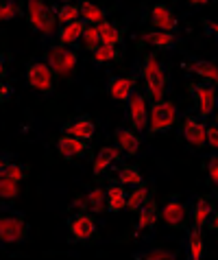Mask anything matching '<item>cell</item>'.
Returning a JSON list of instances; mask_svg holds the SVG:
<instances>
[{
	"label": "cell",
	"mask_w": 218,
	"mask_h": 260,
	"mask_svg": "<svg viewBox=\"0 0 218 260\" xmlns=\"http://www.w3.org/2000/svg\"><path fill=\"white\" fill-rule=\"evenodd\" d=\"M140 77L144 79V94L151 103H157V101L166 99V92H168V70L162 61L157 59L155 53H149L142 59V68H140Z\"/></svg>",
	"instance_id": "1"
},
{
	"label": "cell",
	"mask_w": 218,
	"mask_h": 260,
	"mask_svg": "<svg viewBox=\"0 0 218 260\" xmlns=\"http://www.w3.org/2000/svg\"><path fill=\"white\" fill-rule=\"evenodd\" d=\"M179 107L168 99H162L157 103H151V116H149V129L147 134H166L179 122Z\"/></svg>",
	"instance_id": "2"
},
{
	"label": "cell",
	"mask_w": 218,
	"mask_h": 260,
	"mask_svg": "<svg viewBox=\"0 0 218 260\" xmlns=\"http://www.w3.org/2000/svg\"><path fill=\"white\" fill-rule=\"evenodd\" d=\"M44 61L55 70V75L59 79H68V77H72V72L77 70L79 53L72 46L55 44V46L46 48V53H44Z\"/></svg>",
	"instance_id": "3"
},
{
	"label": "cell",
	"mask_w": 218,
	"mask_h": 260,
	"mask_svg": "<svg viewBox=\"0 0 218 260\" xmlns=\"http://www.w3.org/2000/svg\"><path fill=\"white\" fill-rule=\"evenodd\" d=\"M28 221L22 212H5L0 219V241L5 245H24L28 241Z\"/></svg>",
	"instance_id": "4"
},
{
	"label": "cell",
	"mask_w": 218,
	"mask_h": 260,
	"mask_svg": "<svg viewBox=\"0 0 218 260\" xmlns=\"http://www.w3.org/2000/svg\"><path fill=\"white\" fill-rule=\"evenodd\" d=\"M26 83L38 94L50 96L55 92L57 75L46 61H31V63H26Z\"/></svg>",
	"instance_id": "5"
},
{
	"label": "cell",
	"mask_w": 218,
	"mask_h": 260,
	"mask_svg": "<svg viewBox=\"0 0 218 260\" xmlns=\"http://www.w3.org/2000/svg\"><path fill=\"white\" fill-rule=\"evenodd\" d=\"M127 120L137 134H147L149 129V116H151V101L147 99L142 90H135L131 99L127 101Z\"/></svg>",
	"instance_id": "6"
},
{
	"label": "cell",
	"mask_w": 218,
	"mask_h": 260,
	"mask_svg": "<svg viewBox=\"0 0 218 260\" xmlns=\"http://www.w3.org/2000/svg\"><path fill=\"white\" fill-rule=\"evenodd\" d=\"M190 94L201 118H209L218 110V85L209 81H199L190 85Z\"/></svg>",
	"instance_id": "7"
},
{
	"label": "cell",
	"mask_w": 218,
	"mask_h": 260,
	"mask_svg": "<svg viewBox=\"0 0 218 260\" xmlns=\"http://www.w3.org/2000/svg\"><path fill=\"white\" fill-rule=\"evenodd\" d=\"M96 221L90 212H75L68 219L70 243H87L96 236Z\"/></svg>",
	"instance_id": "8"
},
{
	"label": "cell",
	"mask_w": 218,
	"mask_h": 260,
	"mask_svg": "<svg viewBox=\"0 0 218 260\" xmlns=\"http://www.w3.org/2000/svg\"><path fill=\"white\" fill-rule=\"evenodd\" d=\"M207 122L201 116H186L181 120V138H184L188 144H192L196 149H205L207 147Z\"/></svg>",
	"instance_id": "9"
},
{
	"label": "cell",
	"mask_w": 218,
	"mask_h": 260,
	"mask_svg": "<svg viewBox=\"0 0 218 260\" xmlns=\"http://www.w3.org/2000/svg\"><path fill=\"white\" fill-rule=\"evenodd\" d=\"M144 20H147L153 28H162V31H170V33L179 31V20L174 18V13H172L170 7L164 5V3L151 5Z\"/></svg>",
	"instance_id": "10"
},
{
	"label": "cell",
	"mask_w": 218,
	"mask_h": 260,
	"mask_svg": "<svg viewBox=\"0 0 218 260\" xmlns=\"http://www.w3.org/2000/svg\"><path fill=\"white\" fill-rule=\"evenodd\" d=\"M107 94L118 103H127L137 90V75H112L107 79Z\"/></svg>",
	"instance_id": "11"
},
{
	"label": "cell",
	"mask_w": 218,
	"mask_h": 260,
	"mask_svg": "<svg viewBox=\"0 0 218 260\" xmlns=\"http://www.w3.org/2000/svg\"><path fill=\"white\" fill-rule=\"evenodd\" d=\"M57 153H59V157H63L65 162L85 157V155L92 153L90 140H81V138H75V136L61 134L59 138H57Z\"/></svg>",
	"instance_id": "12"
},
{
	"label": "cell",
	"mask_w": 218,
	"mask_h": 260,
	"mask_svg": "<svg viewBox=\"0 0 218 260\" xmlns=\"http://www.w3.org/2000/svg\"><path fill=\"white\" fill-rule=\"evenodd\" d=\"M159 212H162V221L166 225L177 228V230L186 228L188 219H190V208H188L179 197H170L164 204V208H159Z\"/></svg>",
	"instance_id": "13"
},
{
	"label": "cell",
	"mask_w": 218,
	"mask_h": 260,
	"mask_svg": "<svg viewBox=\"0 0 218 260\" xmlns=\"http://www.w3.org/2000/svg\"><path fill=\"white\" fill-rule=\"evenodd\" d=\"M61 134L75 136V138H81V140H92L94 134H96V122L87 114H79V116H72L63 122Z\"/></svg>",
	"instance_id": "14"
},
{
	"label": "cell",
	"mask_w": 218,
	"mask_h": 260,
	"mask_svg": "<svg viewBox=\"0 0 218 260\" xmlns=\"http://www.w3.org/2000/svg\"><path fill=\"white\" fill-rule=\"evenodd\" d=\"M142 42L153 46V48H157V50L170 53V50H174L179 44V35L170 33V31H162V28H151V31H147L142 35Z\"/></svg>",
	"instance_id": "15"
},
{
	"label": "cell",
	"mask_w": 218,
	"mask_h": 260,
	"mask_svg": "<svg viewBox=\"0 0 218 260\" xmlns=\"http://www.w3.org/2000/svg\"><path fill=\"white\" fill-rule=\"evenodd\" d=\"M114 138H116L118 149L129 157L137 155V151H140V147H142V138L133 127H118L116 134H114Z\"/></svg>",
	"instance_id": "16"
},
{
	"label": "cell",
	"mask_w": 218,
	"mask_h": 260,
	"mask_svg": "<svg viewBox=\"0 0 218 260\" xmlns=\"http://www.w3.org/2000/svg\"><path fill=\"white\" fill-rule=\"evenodd\" d=\"M122 151L118 149V144H109V147H103L98 151V155L94 157V166H92V171H94V175L100 177V175H105V173L112 169L114 164H118L122 157H120Z\"/></svg>",
	"instance_id": "17"
},
{
	"label": "cell",
	"mask_w": 218,
	"mask_h": 260,
	"mask_svg": "<svg viewBox=\"0 0 218 260\" xmlns=\"http://www.w3.org/2000/svg\"><path fill=\"white\" fill-rule=\"evenodd\" d=\"M85 20H77V22H70V24H59V31H57V44L61 46H72L75 48L79 42L83 40V33H85Z\"/></svg>",
	"instance_id": "18"
},
{
	"label": "cell",
	"mask_w": 218,
	"mask_h": 260,
	"mask_svg": "<svg viewBox=\"0 0 218 260\" xmlns=\"http://www.w3.org/2000/svg\"><path fill=\"white\" fill-rule=\"evenodd\" d=\"M48 11H50V7L46 5V0H26V5H24V18H26L28 28L38 33L42 22H44V18L48 16Z\"/></svg>",
	"instance_id": "19"
},
{
	"label": "cell",
	"mask_w": 218,
	"mask_h": 260,
	"mask_svg": "<svg viewBox=\"0 0 218 260\" xmlns=\"http://www.w3.org/2000/svg\"><path fill=\"white\" fill-rule=\"evenodd\" d=\"M159 208L155 204V199H147L144 201V206L137 210V223H135V232H144V230H153L155 228V223L159 221Z\"/></svg>",
	"instance_id": "20"
},
{
	"label": "cell",
	"mask_w": 218,
	"mask_h": 260,
	"mask_svg": "<svg viewBox=\"0 0 218 260\" xmlns=\"http://www.w3.org/2000/svg\"><path fill=\"white\" fill-rule=\"evenodd\" d=\"M214 212H216V206L212 204V201H209L207 197H199V199L194 201L192 210H190V221H192V225L205 230Z\"/></svg>",
	"instance_id": "21"
},
{
	"label": "cell",
	"mask_w": 218,
	"mask_h": 260,
	"mask_svg": "<svg viewBox=\"0 0 218 260\" xmlns=\"http://www.w3.org/2000/svg\"><path fill=\"white\" fill-rule=\"evenodd\" d=\"M127 210V188L120 182H112L107 186V212Z\"/></svg>",
	"instance_id": "22"
},
{
	"label": "cell",
	"mask_w": 218,
	"mask_h": 260,
	"mask_svg": "<svg viewBox=\"0 0 218 260\" xmlns=\"http://www.w3.org/2000/svg\"><path fill=\"white\" fill-rule=\"evenodd\" d=\"M205 256V243H203V228H190L186 238V258L199 260Z\"/></svg>",
	"instance_id": "23"
},
{
	"label": "cell",
	"mask_w": 218,
	"mask_h": 260,
	"mask_svg": "<svg viewBox=\"0 0 218 260\" xmlns=\"http://www.w3.org/2000/svg\"><path fill=\"white\" fill-rule=\"evenodd\" d=\"M79 7H81V18L85 20V24H100L107 20V9L105 7L96 5L94 0H79Z\"/></svg>",
	"instance_id": "24"
},
{
	"label": "cell",
	"mask_w": 218,
	"mask_h": 260,
	"mask_svg": "<svg viewBox=\"0 0 218 260\" xmlns=\"http://www.w3.org/2000/svg\"><path fill=\"white\" fill-rule=\"evenodd\" d=\"M0 177H9L13 182H22V179L26 177V166L11 160V155L5 151L3 160H0Z\"/></svg>",
	"instance_id": "25"
},
{
	"label": "cell",
	"mask_w": 218,
	"mask_h": 260,
	"mask_svg": "<svg viewBox=\"0 0 218 260\" xmlns=\"http://www.w3.org/2000/svg\"><path fill=\"white\" fill-rule=\"evenodd\" d=\"M190 72L201 77V81H209L218 85V66L214 61H207V59H192L190 61Z\"/></svg>",
	"instance_id": "26"
},
{
	"label": "cell",
	"mask_w": 218,
	"mask_h": 260,
	"mask_svg": "<svg viewBox=\"0 0 218 260\" xmlns=\"http://www.w3.org/2000/svg\"><path fill=\"white\" fill-rule=\"evenodd\" d=\"M98 31H100V42L103 44H109V46H122V40H125V31L122 26H118L112 20H105V22L98 24Z\"/></svg>",
	"instance_id": "27"
},
{
	"label": "cell",
	"mask_w": 218,
	"mask_h": 260,
	"mask_svg": "<svg viewBox=\"0 0 218 260\" xmlns=\"http://www.w3.org/2000/svg\"><path fill=\"white\" fill-rule=\"evenodd\" d=\"M118 182L125 186V188H135V186L144 184V175L135 164H127L118 171Z\"/></svg>",
	"instance_id": "28"
},
{
	"label": "cell",
	"mask_w": 218,
	"mask_h": 260,
	"mask_svg": "<svg viewBox=\"0 0 218 260\" xmlns=\"http://www.w3.org/2000/svg\"><path fill=\"white\" fill-rule=\"evenodd\" d=\"M149 197H151V192L147 188V184L135 186V188H129V192H127V210L129 212H137Z\"/></svg>",
	"instance_id": "29"
},
{
	"label": "cell",
	"mask_w": 218,
	"mask_h": 260,
	"mask_svg": "<svg viewBox=\"0 0 218 260\" xmlns=\"http://www.w3.org/2000/svg\"><path fill=\"white\" fill-rule=\"evenodd\" d=\"M120 59V46H109V44H100L96 50L92 53V61L96 66H103L107 61H116Z\"/></svg>",
	"instance_id": "30"
},
{
	"label": "cell",
	"mask_w": 218,
	"mask_h": 260,
	"mask_svg": "<svg viewBox=\"0 0 218 260\" xmlns=\"http://www.w3.org/2000/svg\"><path fill=\"white\" fill-rule=\"evenodd\" d=\"M92 212H107V188H92L85 199Z\"/></svg>",
	"instance_id": "31"
},
{
	"label": "cell",
	"mask_w": 218,
	"mask_h": 260,
	"mask_svg": "<svg viewBox=\"0 0 218 260\" xmlns=\"http://www.w3.org/2000/svg\"><path fill=\"white\" fill-rule=\"evenodd\" d=\"M20 197V182H13L9 177H0V199L3 204H11Z\"/></svg>",
	"instance_id": "32"
},
{
	"label": "cell",
	"mask_w": 218,
	"mask_h": 260,
	"mask_svg": "<svg viewBox=\"0 0 218 260\" xmlns=\"http://www.w3.org/2000/svg\"><path fill=\"white\" fill-rule=\"evenodd\" d=\"M135 260H174L177 258V251L164 249V247H153V249H144L133 254Z\"/></svg>",
	"instance_id": "33"
},
{
	"label": "cell",
	"mask_w": 218,
	"mask_h": 260,
	"mask_svg": "<svg viewBox=\"0 0 218 260\" xmlns=\"http://www.w3.org/2000/svg\"><path fill=\"white\" fill-rule=\"evenodd\" d=\"M57 16H59V24H70L81 20V7L75 3H63L59 9H57Z\"/></svg>",
	"instance_id": "34"
},
{
	"label": "cell",
	"mask_w": 218,
	"mask_h": 260,
	"mask_svg": "<svg viewBox=\"0 0 218 260\" xmlns=\"http://www.w3.org/2000/svg\"><path fill=\"white\" fill-rule=\"evenodd\" d=\"M22 7L18 0H0V18H3V22H11V20H16L22 16Z\"/></svg>",
	"instance_id": "35"
},
{
	"label": "cell",
	"mask_w": 218,
	"mask_h": 260,
	"mask_svg": "<svg viewBox=\"0 0 218 260\" xmlns=\"http://www.w3.org/2000/svg\"><path fill=\"white\" fill-rule=\"evenodd\" d=\"M103 42H100V31H98V26L96 24H87L85 28V33H83V46L85 50H90V53H94Z\"/></svg>",
	"instance_id": "36"
},
{
	"label": "cell",
	"mask_w": 218,
	"mask_h": 260,
	"mask_svg": "<svg viewBox=\"0 0 218 260\" xmlns=\"http://www.w3.org/2000/svg\"><path fill=\"white\" fill-rule=\"evenodd\" d=\"M59 22V16H57V11H55V7H50V11H48V16L44 18V22H42V26H40V35L42 38H46V35H53V31H55V24Z\"/></svg>",
	"instance_id": "37"
},
{
	"label": "cell",
	"mask_w": 218,
	"mask_h": 260,
	"mask_svg": "<svg viewBox=\"0 0 218 260\" xmlns=\"http://www.w3.org/2000/svg\"><path fill=\"white\" fill-rule=\"evenodd\" d=\"M207 175H209V182L218 186V151L214 155H209V162H207Z\"/></svg>",
	"instance_id": "38"
},
{
	"label": "cell",
	"mask_w": 218,
	"mask_h": 260,
	"mask_svg": "<svg viewBox=\"0 0 218 260\" xmlns=\"http://www.w3.org/2000/svg\"><path fill=\"white\" fill-rule=\"evenodd\" d=\"M207 147L212 151H218V127H207Z\"/></svg>",
	"instance_id": "39"
},
{
	"label": "cell",
	"mask_w": 218,
	"mask_h": 260,
	"mask_svg": "<svg viewBox=\"0 0 218 260\" xmlns=\"http://www.w3.org/2000/svg\"><path fill=\"white\" fill-rule=\"evenodd\" d=\"M13 96V85L7 81V79H3V85H0V101H3V103H7V101H9Z\"/></svg>",
	"instance_id": "40"
},
{
	"label": "cell",
	"mask_w": 218,
	"mask_h": 260,
	"mask_svg": "<svg viewBox=\"0 0 218 260\" xmlns=\"http://www.w3.org/2000/svg\"><path fill=\"white\" fill-rule=\"evenodd\" d=\"M205 28H207V33L212 35V38L216 40V44H218V22H214V20H207Z\"/></svg>",
	"instance_id": "41"
},
{
	"label": "cell",
	"mask_w": 218,
	"mask_h": 260,
	"mask_svg": "<svg viewBox=\"0 0 218 260\" xmlns=\"http://www.w3.org/2000/svg\"><path fill=\"white\" fill-rule=\"evenodd\" d=\"M207 228L212 230V232H216L218 234V210L212 214V219H209V223H207Z\"/></svg>",
	"instance_id": "42"
},
{
	"label": "cell",
	"mask_w": 218,
	"mask_h": 260,
	"mask_svg": "<svg viewBox=\"0 0 218 260\" xmlns=\"http://www.w3.org/2000/svg\"><path fill=\"white\" fill-rule=\"evenodd\" d=\"M190 7H205V5H209V3H214V0H186Z\"/></svg>",
	"instance_id": "43"
},
{
	"label": "cell",
	"mask_w": 218,
	"mask_h": 260,
	"mask_svg": "<svg viewBox=\"0 0 218 260\" xmlns=\"http://www.w3.org/2000/svg\"><path fill=\"white\" fill-rule=\"evenodd\" d=\"M7 72H9V55H3V79H7Z\"/></svg>",
	"instance_id": "44"
},
{
	"label": "cell",
	"mask_w": 218,
	"mask_h": 260,
	"mask_svg": "<svg viewBox=\"0 0 218 260\" xmlns=\"http://www.w3.org/2000/svg\"><path fill=\"white\" fill-rule=\"evenodd\" d=\"M214 125H216V127H218V110H216V112H214Z\"/></svg>",
	"instance_id": "45"
},
{
	"label": "cell",
	"mask_w": 218,
	"mask_h": 260,
	"mask_svg": "<svg viewBox=\"0 0 218 260\" xmlns=\"http://www.w3.org/2000/svg\"><path fill=\"white\" fill-rule=\"evenodd\" d=\"M216 210H218V192H216Z\"/></svg>",
	"instance_id": "46"
},
{
	"label": "cell",
	"mask_w": 218,
	"mask_h": 260,
	"mask_svg": "<svg viewBox=\"0 0 218 260\" xmlns=\"http://www.w3.org/2000/svg\"><path fill=\"white\" fill-rule=\"evenodd\" d=\"M59 3H72V0H59Z\"/></svg>",
	"instance_id": "47"
}]
</instances>
